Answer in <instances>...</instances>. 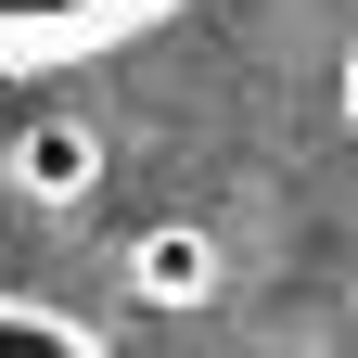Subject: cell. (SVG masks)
<instances>
[{
    "instance_id": "cell-3",
    "label": "cell",
    "mask_w": 358,
    "mask_h": 358,
    "mask_svg": "<svg viewBox=\"0 0 358 358\" xmlns=\"http://www.w3.org/2000/svg\"><path fill=\"white\" fill-rule=\"evenodd\" d=\"M166 0H0V64H52V52H90V38L141 26Z\"/></svg>"
},
{
    "instance_id": "cell-1",
    "label": "cell",
    "mask_w": 358,
    "mask_h": 358,
    "mask_svg": "<svg viewBox=\"0 0 358 358\" xmlns=\"http://www.w3.org/2000/svg\"><path fill=\"white\" fill-rule=\"evenodd\" d=\"M103 128H90V115H64V103H38L26 128H13V154H0V179H13V192L26 205H90V192H103Z\"/></svg>"
},
{
    "instance_id": "cell-2",
    "label": "cell",
    "mask_w": 358,
    "mask_h": 358,
    "mask_svg": "<svg viewBox=\"0 0 358 358\" xmlns=\"http://www.w3.org/2000/svg\"><path fill=\"white\" fill-rule=\"evenodd\" d=\"M115 268H128V294H141V307H217V282H231V243H217L205 217H141Z\"/></svg>"
},
{
    "instance_id": "cell-4",
    "label": "cell",
    "mask_w": 358,
    "mask_h": 358,
    "mask_svg": "<svg viewBox=\"0 0 358 358\" xmlns=\"http://www.w3.org/2000/svg\"><path fill=\"white\" fill-rule=\"evenodd\" d=\"M0 358H103L64 307H26V294H0Z\"/></svg>"
},
{
    "instance_id": "cell-5",
    "label": "cell",
    "mask_w": 358,
    "mask_h": 358,
    "mask_svg": "<svg viewBox=\"0 0 358 358\" xmlns=\"http://www.w3.org/2000/svg\"><path fill=\"white\" fill-rule=\"evenodd\" d=\"M345 128H358V52H345Z\"/></svg>"
}]
</instances>
